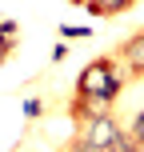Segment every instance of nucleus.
<instances>
[{
    "label": "nucleus",
    "instance_id": "obj_10",
    "mask_svg": "<svg viewBox=\"0 0 144 152\" xmlns=\"http://www.w3.org/2000/svg\"><path fill=\"white\" fill-rule=\"evenodd\" d=\"M60 32H64V36H68V40H76V36H88L92 28H60Z\"/></svg>",
    "mask_w": 144,
    "mask_h": 152
},
{
    "label": "nucleus",
    "instance_id": "obj_5",
    "mask_svg": "<svg viewBox=\"0 0 144 152\" xmlns=\"http://www.w3.org/2000/svg\"><path fill=\"white\" fill-rule=\"evenodd\" d=\"M108 152H144V144L132 136V132H124V128H120V132H116V140L108 144Z\"/></svg>",
    "mask_w": 144,
    "mask_h": 152
},
{
    "label": "nucleus",
    "instance_id": "obj_11",
    "mask_svg": "<svg viewBox=\"0 0 144 152\" xmlns=\"http://www.w3.org/2000/svg\"><path fill=\"white\" fill-rule=\"evenodd\" d=\"M8 52H12V48H8V44H0V64L8 60Z\"/></svg>",
    "mask_w": 144,
    "mask_h": 152
},
{
    "label": "nucleus",
    "instance_id": "obj_3",
    "mask_svg": "<svg viewBox=\"0 0 144 152\" xmlns=\"http://www.w3.org/2000/svg\"><path fill=\"white\" fill-rule=\"evenodd\" d=\"M120 60H124V72L136 80V76H144V32H136V36H128L120 44Z\"/></svg>",
    "mask_w": 144,
    "mask_h": 152
},
{
    "label": "nucleus",
    "instance_id": "obj_1",
    "mask_svg": "<svg viewBox=\"0 0 144 152\" xmlns=\"http://www.w3.org/2000/svg\"><path fill=\"white\" fill-rule=\"evenodd\" d=\"M120 88H124V76L112 56H96L76 80V96H92V100H104V104H112L120 96Z\"/></svg>",
    "mask_w": 144,
    "mask_h": 152
},
{
    "label": "nucleus",
    "instance_id": "obj_12",
    "mask_svg": "<svg viewBox=\"0 0 144 152\" xmlns=\"http://www.w3.org/2000/svg\"><path fill=\"white\" fill-rule=\"evenodd\" d=\"M68 4H84V0H68Z\"/></svg>",
    "mask_w": 144,
    "mask_h": 152
},
{
    "label": "nucleus",
    "instance_id": "obj_7",
    "mask_svg": "<svg viewBox=\"0 0 144 152\" xmlns=\"http://www.w3.org/2000/svg\"><path fill=\"white\" fill-rule=\"evenodd\" d=\"M64 152H108V148H96V144H92V140H84L80 132H76V136L68 140V148H64Z\"/></svg>",
    "mask_w": 144,
    "mask_h": 152
},
{
    "label": "nucleus",
    "instance_id": "obj_6",
    "mask_svg": "<svg viewBox=\"0 0 144 152\" xmlns=\"http://www.w3.org/2000/svg\"><path fill=\"white\" fill-rule=\"evenodd\" d=\"M16 36H20V24H16V20H0V44L12 48V44H16Z\"/></svg>",
    "mask_w": 144,
    "mask_h": 152
},
{
    "label": "nucleus",
    "instance_id": "obj_2",
    "mask_svg": "<svg viewBox=\"0 0 144 152\" xmlns=\"http://www.w3.org/2000/svg\"><path fill=\"white\" fill-rule=\"evenodd\" d=\"M116 132H120V124L112 120V112H100V116H88V120H80V136L92 140L96 148H108L116 140Z\"/></svg>",
    "mask_w": 144,
    "mask_h": 152
},
{
    "label": "nucleus",
    "instance_id": "obj_4",
    "mask_svg": "<svg viewBox=\"0 0 144 152\" xmlns=\"http://www.w3.org/2000/svg\"><path fill=\"white\" fill-rule=\"evenodd\" d=\"M132 4H136V0H84V8H88L92 16H120V12H128Z\"/></svg>",
    "mask_w": 144,
    "mask_h": 152
},
{
    "label": "nucleus",
    "instance_id": "obj_9",
    "mask_svg": "<svg viewBox=\"0 0 144 152\" xmlns=\"http://www.w3.org/2000/svg\"><path fill=\"white\" fill-rule=\"evenodd\" d=\"M128 132H132V136L144 144V112H136V120H132V128H128Z\"/></svg>",
    "mask_w": 144,
    "mask_h": 152
},
{
    "label": "nucleus",
    "instance_id": "obj_8",
    "mask_svg": "<svg viewBox=\"0 0 144 152\" xmlns=\"http://www.w3.org/2000/svg\"><path fill=\"white\" fill-rule=\"evenodd\" d=\"M24 116H28V120H40V116H44V100H24Z\"/></svg>",
    "mask_w": 144,
    "mask_h": 152
}]
</instances>
